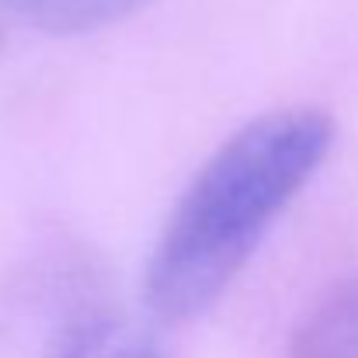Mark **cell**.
Returning a JSON list of instances; mask_svg holds the SVG:
<instances>
[{
  "label": "cell",
  "mask_w": 358,
  "mask_h": 358,
  "mask_svg": "<svg viewBox=\"0 0 358 358\" xmlns=\"http://www.w3.org/2000/svg\"><path fill=\"white\" fill-rule=\"evenodd\" d=\"M331 143L334 122L310 105L268 112L223 139L174 202L146 261L143 296L153 317L188 324L213 310Z\"/></svg>",
  "instance_id": "1"
},
{
  "label": "cell",
  "mask_w": 358,
  "mask_h": 358,
  "mask_svg": "<svg viewBox=\"0 0 358 358\" xmlns=\"http://www.w3.org/2000/svg\"><path fill=\"white\" fill-rule=\"evenodd\" d=\"M289 358H358V275L331 285L306 310Z\"/></svg>",
  "instance_id": "2"
},
{
  "label": "cell",
  "mask_w": 358,
  "mask_h": 358,
  "mask_svg": "<svg viewBox=\"0 0 358 358\" xmlns=\"http://www.w3.org/2000/svg\"><path fill=\"white\" fill-rule=\"evenodd\" d=\"M150 0H0L17 21L49 35H87L119 24Z\"/></svg>",
  "instance_id": "3"
},
{
  "label": "cell",
  "mask_w": 358,
  "mask_h": 358,
  "mask_svg": "<svg viewBox=\"0 0 358 358\" xmlns=\"http://www.w3.org/2000/svg\"><path fill=\"white\" fill-rule=\"evenodd\" d=\"M56 358H160L153 341L122 317H91L80 324Z\"/></svg>",
  "instance_id": "4"
}]
</instances>
